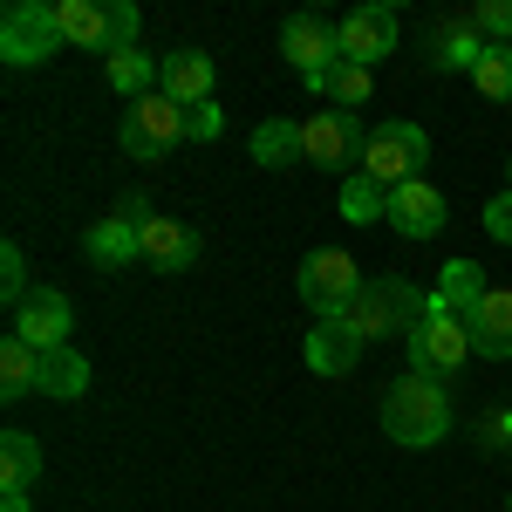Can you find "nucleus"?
I'll return each instance as SVG.
<instances>
[{"label":"nucleus","mask_w":512,"mask_h":512,"mask_svg":"<svg viewBox=\"0 0 512 512\" xmlns=\"http://www.w3.org/2000/svg\"><path fill=\"white\" fill-rule=\"evenodd\" d=\"M437 308V294H424L417 280H403V274H376L362 294L349 301V315H342V328L349 335H362V342H383V335H417L424 321H431Z\"/></svg>","instance_id":"1"},{"label":"nucleus","mask_w":512,"mask_h":512,"mask_svg":"<svg viewBox=\"0 0 512 512\" xmlns=\"http://www.w3.org/2000/svg\"><path fill=\"white\" fill-rule=\"evenodd\" d=\"M383 437L403 444V451H431L437 437H451V396L431 376H396L383 390Z\"/></svg>","instance_id":"2"},{"label":"nucleus","mask_w":512,"mask_h":512,"mask_svg":"<svg viewBox=\"0 0 512 512\" xmlns=\"http://www.w3.org/2000/svg\"><path fill=\"white\" fill-rule=\"evenodd\" d=\"M424 164H431V137H424V123H376L369 130V144H362V178H376L383 192L396 185H410V178H424Z\"/></svg>","instance_id":"3"},{"label":"nucleus","mask_w":512,"mask_h":512,"mask_svg":"<svg viewBox=\"0 0 512 512\" xmlns=\"http://www.w3.org/2000/svg\"><path fill=\"white\" fill-rule=\"evenodd\" d=\"M294 287H301V301L315 308V321H342L349 301L369 287V280H362V267H355L342 246H315V253L301 260V280H294Z\"/></svg>","instance_id":"4"},{"label":"nucleus","mask_w":512,"mask_h":512,"mask_svg":"<svg viewBox=\"0 0 512 512\" xmlns=\"http://www.w3.org/2000/svg\"><path fill=\"white\" fill-rule=\"evenodd\" d=\"M410 349V376H431V383H451L465 362H472V328H465V315H444V308H431V321L403 342Z\"/></svg>","instance_id":"5"},{"label":"nucleus","mask_w":512,"mask_h":512,"mask_svg":"<svg viewBox=\"0 0 512 512\" xmlns=\"http://www.w3.org/2000/svg\"><path fill=\"white\" fill-rule=\"evenodd\" d=\"M178 137H185V103H171L164 89H158V96H144V103H130L123 123H117V144L137 164H158Z\"/></svg>","instance_id":"6"},{"label":"nucleus","mask_w":512,"mask_h":512,"mask_svg":"<svg viewBox=\"0 0 512 512\" xmlns=\"http://www.w3.org/2000/svg\"><path fill=\"white\" fill-rule=\"evenodd\" d=\"M62 48V21H55V0H14L7 21H0V55L14 69H35Z\"/></svg>","instance_id":"7"},{"label":"nucleus","mask_w":512,"mask_h":512,"mask_svg":"<svg viewBox=\"0 0 512 512\" xmlns=\"http://www.w3.org/2000/svg\"><path fill=\"white\" fill-rule=\"evenodd\" d=\"M301 137H308V164L315 171H362V144H369V130L355 123V110H315V117L301 123Z\"/></svg>","instance_id":"8"},{"label":"nucleus","mask_w":512,"mask_h":512,"mask_svg":"<svg viewBox=\"0 0 512 512\" xmlns=\"http://www.w3.org/2000/svg\"><path fill=\"white\" fill-rule=\"evenodd\" d=\"M280 55L294 62V76H321L342 62V21H321V14H287L280 28Z\"/></svg>","instance_id":"9"},{"label":"nucleus","mask_w":512,"mask_h":512,"mask_svg":"<svg viewBox=\"0 0 512 512\" xmlns=\"http://www.w3.org/2000/svg\"><path fill=\"white\" fill-rule=\"evenodd\" d=\"M69 328H76V308H69V294H62V287H35V294L14 308V335H21V342H35L41 355L69 349Z\"/></svg>","instance_id":"10"},{"label":"nucleus","mask_w":512,"mask_h":512,"mask_svg":"<svg viewBox=\"0 0 512 512\" xmlns=\"http://www.w3.org/2000/svg\"><path fill=\"white\" fill-rule=\"evenodd\" d=\"M424 55H431V69H444V76H472L478 55H485V35L472 28V14H444V21L424 28Z\"/></svg>","instance_id":"11"},{"label":"nucleus","mask_w":512,"mask_h":512,"mask_svg":"<svg viewBox=\"0 0 512 512\" xmlns=\"http://www.w3.org/2000/svg\"><path fill=\"white\" fill-rule=\"evenodd\" d=\"M390 48H396V7H355L349 21H342V62L376 69Z\"/></svg>","instance_id":"12"},{"label":"nucleus","mask_w":512,"mask_h":512,"mask_svg":"<svg viewBox=\"0 0 512 512\" xmlns=\"http://www.w3.org/2000/svg\"><path fill=\"white\" fill-rule=\"evenodd\" d=\"M144 260H151V274H192L205 260V239L185 219H144Z\"/></svg>","instance_id":"13"},{"label":"nucleus","mask_w":512,"mask_h":512,"mask_svg":"<svg viewBox=\"0 0 512 512\" xmlns=\"http://www.w3.org/2000/svg\"><path fill=\"white\" fill-rule=\"evenodd\" d=\"M390 226L403 239H437V233H444V192L424 185V178L396 185V192H390Z\"/></svg>","instance_id":"14"},{"label":"nucleus","mask_w":512,"mask_h":512,"mask_svg":"<svg viewBox=\"0 0 512 512\" xmlns=\"http://www.w3.org/2000/svg\"><path fill=\"white\" fill-rule=\"evenodd\" d=\"M465 328H472V355L512 362V287H492L472 315H465Z\"/></svg>","instance_id":"15"},{"label":"nucleus","mask_w":512,"mask_h":512,"mask_svg":"<svg viewBox=\"0 0 512 512\" xmlns=\"http://www.w3.org/2000/svg\"><path fill=\"white\" fill-rule=\"evenodd\" d=\"M82 253H89L96 267H137V260H144V226L110 212V219H96V226L82 233Z\"/></svg>","instance_id":"16"},{"label":"nucleus","mask_w":512,"mask_h":512,"mask_svg":"<svg viewBox=\"0 0 512 512\" xmlns=\"http://www.w3.org/2000/svg\"><path fill=\"white\" fill-rule=\"evenodd\" d=\"M212 76H219V69H212V55H205V48H178V55H164V96H171V103H185V110H198V103H212Z\"/></svg>","instance_id":"17"},{"label":"nucleus","mask_w":512,"mask_h":512,"mask_svg":"<svg viewBox=\"0 0 512 512\" xmlns=\"http://www.w3.org/2000/svg\"><path fill=\"white\" fill-rule=\"evenodd\" d=\"M301 355H308L315 376H349L355 362H362V335H349L342 321H315L308 342H301Z\"/></svg>","instance_id":"18"},{"label":"nucleus","mask_w":512,"mask_h":512,"mask_svg":"<svg viewBox=\"0 0 512 512\" xmlns=\"http://www.w3.org/2000/svg\"><path fill=\"white\" fill-rule=\"evenodd\" d=\"M246 151H253V164H267V171H294V164H308V137H301L294 117H267L246 137Z\"/></svg>","instance_id":"19"},{"label":"nucleus","mask_w":512,"mask_h":512,"mask_svg":"<svg viewBox=\"0 0 512 512\" xmlns=\"http://www.w3.org/2000/svg\"><path fill=\"white\" fill-rule=\"evenodd\" d=\"M55 21H62V41L110 55V0H55Z\"/></svg>","instance_id":"20"},{"label":"nucleus","mask_w":512,"mask_h":512,"mask_svg":"<svg viewBox=\"0 0 512 512\" xmlns=\"http://www.w3.org/2000/svg\"><path fill=\"white\" fill-rule=\"evenodd\" d=\"M158 82H164V55H144V48H123V55H110V89H117L123 103L158 96Z\"/></svg>","instance_id":"21"},{"label":"nucleus","mask_w":512,"mask_h":512,"mask_svg":"<svg viewBox=\"0 0 512 512\" xmlns=\"http://www.w3.org/2000/svg\"><path fill=\"white\" fill-rule=\"evenodd\" d=\"M308 96H328L335 110H355V103H369V89H376V69H355V62H335V69H321V76H301Z\"/></svg>","instance_id":"22"},{"label":"nucleus","mask_w":512,"mask_h":512,"mask_svg":"<svg viewBox=\"0 0 512 512\" xmlns=\"http://www.w3.org/2000/svg\"><path fill=\"white\" fill-rule=\"evenodd\" d=\"M35 478H41V437L7 431L0 437V492H35Z\"/></svg>","instance_id":"23"},{"label":"nucleus","mask_w":512,"mask_h":512,"mask_svg":"<svg viewBox=\"0 0 512 512\" xmlns=\"http://www.w3.org/2000/svg\"><path fill=\"white\" fill-rule=\"evenodd\" d=\"M35 390H41V349L7 328V342H0V396L14 403V396H35Z\"/></svg>","instance_id":"24"},{"label":"nucleus","mask_w":512,"mask_h":512,"mask_svg":"<svg viewBox=\"0 0 512 512\" xmlns=\"http://www.w3.org/2000/svg\"><path fill=\"white\" fill-rule=\"evenodd\" d=\"M431 294H437V308H444V315H472L492 287H485V274H478V260H451V267L437 274Z\"/></svg>","instance_id":"25"},{"label":"nucleus","mask_w":512,"mask_h":512,"mask_svg":"<svg viewBox=\"0 0 512 512\" xmlns=\"http://www.w3.org/2000/svg\"><path fill=\"white\" fill-rule=\"evenodd\" d=\"M89 390V355L69 342V349L41 355V396H55V403H76V396Z\"/></svg>","instance_id":"26"},{"label":"nucleus","mask_w":512,"mask_h":512,"mask_svg":"<svg viewBox=\"0 0 512 512\" xmlns=\"http://www.w3.org/2000/svg\"><path fill=\"white\" fill-rule=\"evenodd\" d=\"M342 219L349 226H376V219H390V192L376 185V178H342Z\"/></svg>","instance_id":"27"},{"label":"nucleus","mask_w":512,"mask_h":512,"mask_svg":"<svg viewBox=\"0 0 512 512\" xmlns=\"http://www.w3.org/2000/svg\"><path fill=\"white\" fill-rule=\"evenodd\" d=\"M472 82H478V96L512 103V48H485V55H478V69H472Z\"/></svg>","instance_id":"28"},{"label":"nucleus","mask_w":512,"mask_h":512,"mask_svg":"<svg viewBox=\"0 0 512 512\" xmlns=\"http://www.w3.org/2000/svg\"><path fill=\"white\" fill-rule=\"evenodd\" d=\"M472 444L485 451V458H512V410H478Z\"/></svg>","instance_id":"29"},{"label":"nucleus","mask_w":512,"mask_h":512,"mask_svg":"<svg viewBox=\"0 0 512 512\" xmlns=\"http://www.w3.org/2000/svg\"><path fill=\"white\" fill-rule=\"evenodd\" d=\"M472 28L485 35V48H512V0H478Z\"/></svg>","instance_id":"30"},{"label":"nucleus","mask_w":512,"mask_h":512,"mask_svg":"<svg viewBox=\"0 0 512 512\" xmlns=\"http://www.w3.org/2000/svg\"><path fill=\"white\" fill-rule=\"evenodd\" d=\"M0 294H7V301H14V308H21V301H28V294H35V287H28V253H21V246H14V239H7V246H0Z\"/></svg>","instance_id":"31"},{"label":"nucleus","mask_w":512,"mask_h":512,"mask_svg":"<svg viewBox=\"0 0 512 512\" xmlns=\"http://www.w3.org/2000/svg\"><path fill=\"white\" fill-rule=\"evenodd\" d=\"M219 130H226V117H219V103H198V110H185V137H192V144H212Z\"/></svg>","instance_id":"32"},{"label":"nucleus","mask_w":512,"mask_h":512,"mask_svg":"<svg viewBox=\"0 0 512 512\" xmlns=\"http://www.w3.org/2000/svg\"><path fill=\"white\" fill-rule=\"evenodd\" d=\"M130 35H137V7L130 0H110V55H123Z\"/></svg>","instance_id":"33"},{"label":"nucleus","mask_w":512,"mask_h":512,"mask_svg":"<svg viewBox=\"0 0 512 512\" xmlns=\"http://www.w3.org/2000/svg\"><path fill=\"white\" fill-rule=\"evenodd\" d=\"M485 233L499 239V246H512V192H499L492 205H485Z\"/></svg>","instance_id":"34"},{"label":"nucleus","mask_w":512,"mask_h":512,"mask_svg":"<svg viewBox=\"0 0 512 512\" xmlns=\"http://www.w3.org/2000/svg\"><path fill=\"white\" fill-rule=\"evenodd\" d=\"M0 512H28V492H0Z\"/></svg>","instance_id":"35"},{"label":"nucleus","mask_w":512,"mask_h":512,"mask_svg":"<svg viewBox=\"0 0 512 512\" xmlns=\"http://www.w3.org/2000/svg\"><path fill=\"white\" fill-rule=\"evenodd\" d=\"M506 171H512V164H506ZM506 192H512V185H506Z\"/></svg>","instance_id":"36"},{"label":"nucleus","mask_w":512,"mask_h":512,"mask_svg":"<svg viewBox=\"0 0 512 512\" xmlns=\"http://www.w3.org/2000/svg\"><path fill=\"white\" fill-rule=\"evenodd\" d=\"M506 512H512V499H506Z\"/></svg>","instance_id":"37"}]
</instances>
